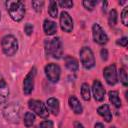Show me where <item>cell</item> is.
Segmentation results:
<instances>
[{
	"label": "cell",
	"mask_w": 128,
	"mask_h": 128,
	"mask_svg": "<svg viewBox=\"0 0 128 128\" xmlns=\"http://www.w3.org/2000/svg\"><path fill=\"white\" fill-rule=\"evenodd\" d=\"M108 22H109V25H111V26H115L116 25V23H117V12H116L115 9H112L109 12Z\"/></svg>",
	"instance_id": "obj_24"
},
{
	"label": "cell",
	"mask_w": 128,
	"mask_h": 128,
	"mask_svg": "<svg viewBox=\"0 0 128 128\" xmlns=\"http://www.w3.org/2000/svg\"><path fill=\"white\" fill-rule=\"evenodd\" d=\"M79 55H80L81 63H82V65H83V67L85 69H91L92 67H94V65H95V58H94L92 50L89 47L81 48V50L79 52Z\"/></svg>",
	"instance_id": "obj_5"
},
{
	"label": "cell",
	"mask_w": 128,
	"mask_h": 128,
	"mask_svg": "<svg viewBox=\"0 0 128 128\" xmlns=\"http://www.w3.org/2000/svg\"><path fill=\"white\" fill-rule=\"evenodd\" d=\"M103 76L106 80V82L109 85H115L117 83V72H116V66L114 64H111L104 68L103 70Z\"/></svg>",
	"instance_id": "obj_10"
},
{
	"label": "cell",
	"mask_w": 128,
	"mask_h": 128,
	"mask_svg": "<svg viewBox=\"0 0 128 128\" xmlns=\"http://www.w3.org/2000/svg\"><path fill=\"white\" fill-rule=\"evenodd\" d=\"M100 55H101V58H102V60L106 61V60L108 59V51H107L105 48L101 49V51H100Z\"/></svg>",
	"instance_id": "obj_32"
},
{
	"label": "cell",
	"mask_w": 128,
	"mask_h": 128,
	"mask_svg": "<svg viewBox=\"0 0 128 128\" xmlns=\"http://www.w3.org/2000/svg\"><path fill=\"white\" fill-rule=\"evenodd\" d=\"M60 26L61 29L67 33H70L73 30V20L71 16L65 11L61 12L60 14Z\"/></svg>",
	"instance_id": "obj_11"
},
{
	"label": "cell",
	"mask_w": 128,
	"mask_h": 128,
	"mask_svg": "<svg viewBox=\"0 0 128 128\" xmlns=\"http://www.w3.org/2000/svg\"><path fill=\"white\" fill-rule=\"evenodd\" d=\"M47 107H48V110L49 112H51L53 115H58L59 113V110H60V107H59V101L58 99L54 98V97H51L47 100Z\"/></svg>",
	"instance_id": "obj_15"
},
{
	"label": "cell",
	"mask_w": 128,
	"mask_h": 128,
	"mask_svg": "<svg viewBox=\"0 0 128 128\" xmlns=\"http://www.w3.org/2000/svg\"><path fill=\"white\" fill-rule=\"evenodd\" d=\"M39 128H53V122L51 120H45L40 123Z\"/></svg>",
	"instance_id": "obj_29"
},
{
	"label": "cell",
	"mask_w": 128,
	"mask_h": 128,
	"mask_svg": "<svg viewBox=\"0 0 128 128\" xmlns=\"http://www.w3.org/2000/svg\"><path fill=\"white\" fill-rule=\"evenodd\" d=\"M95 128H104V125L102 123H96L95 124Z\"/></svg>",
	"instance_id": "obj_34"
},
{
	"label": "cell",
	"mask_w": 128,
	"mask_h": 128,
	"mask_svg": "<svg viewBox=\"0 0 128 128\" xmlns=\"http://www.w3.org/2000/svg\"><path fill=\"white\" fill-rule=\"evenodd\" d=\"M81 96L85 101H89L90 99V88L87 83H83L81 85Z\"/></svg>",
	"instance_id": "obj_21"
},
{
	"label": "cell",
	"mask_w": 128,
	"mask_h": 128,
	"mask_svg": "<svg viewBox=\"0 0 128 128\" xmlns=\"http://www.w3.org/2000/svg\"><path fill=\"white\" fill-rule=\"evenodd\" d=\"M92 92H93V96L94 99L96 101H102L105 97V89L103 87V85L101 84V82L99 80H94L93 85H92Z\"/></svg>",
	"instance_id": "obj_12"
},
{
	"label": "cell",
	"mask_w": 128,
	"mask_h": 128,
	"mask_svg": "<svg viewBox=\"0 0 128 128\" xmlns=\"http://www.w3.org/2000/svg\"><path fill=\"white\" fill-rule=\"evenodd\" d=\"M74 128H84L83 125L79 122H74Z\"/></svg>",
	"instance_id": "obj_33"
},
{
	"label": "cell",
	"mask_w": 128,
	"mask_h": 128,
	"mask_svg": "<svg viewBox=\"0 0 128 128\" xmlns=\"http://www.w3.org/2000/svg\"><path fill=\"white\" fill-rule=\"evenodd\" d=\"M108 96H109L110 102H111L116 108L121 107V100H120V98H119L118 91H109Z\"/></svg>",
	"instance_id": "obj_19"
},
{
	"label": "cell",
	"mask_w": 128,
	"mask_h": 128,
	"mask_svg": "<svg viewBox=\"0 0 128 128\" xmlns=\"http://www.w3.org/2000/svg\"><path fill=\"white\" fill-rule=\"evenodd\" d=\"M64 61H65V65L67 67L68 70L72 71V72H76L78 69H79V64H78V61L72 57V56H66L64 58Z\"/></svg>",
	"instance_id": "obj_17"
},
{
	"label": "cell",
	"mask_w": 128,
	"mask_h": 128,
	"mask_svg": "<svg viewBox=\"0 0 128 128\" xmlns=\"http://www.w3.org/2000/svg\"><path fill=\"white\" fill-rule=\"evenodd\" d=\"M43 29L45 34L47 35H54L57 31V25L55 22L51 21V20H44V24H43Z\"/></svg>",
	"instance_id": "obj_16"
},
{
	"label": "cell",
	"mask_w": 128,
	"mask_h": 128,
	"mask_svg": "<svg viewBox=\"0 0 128 128\" xmlns=\"http://www.w3.org/2000/svg\"><path fill=\"white\" fill-rule=\"evenodd\" d=\"M45 53L47 56L59 59L62 56V42L59 37L48 39L45 41Z\"/></svg>",
	"instance_id": "obj_2"
},
{
	"label": "cell",
	"mask_w": 128,
	"mask_h": 128,
	"mask_svg": "<svg viewBox=\"0 0 128 128\" xmlns=\"http://www.w3.org/2000/svg\"><path fill=\"white\" fill-rule=\"evenodd\" d=\"M60 67L57 64L49 63L45 66V74L48 78V80L52 83H56L59 81L60 78Z\"/></svg>",
	"instance_id": "obj_7"
},
{
	"label": "cell",
	"mask_w": 128,
	"mask_h": 128,
	"mask_svg": "<svg viewBox=\"0 0 128 128\" xmlns=\"http://www.w3.org/2000/svg\"><path fill=\"white\" fill-rule=\"evenodd\" d=\"M0 18H1V14H0Z\"/></svg>",
	"instance_id": "obj_38"
},
{
	"label": "cell",
	"mask_w": 128,
	"mask_h": 128,
	"mask_svg": "<svg viewBox=\"0 0 128 128\" xmlns=\"http://www.w3.org/2000/svg\"><path fill=\"white\" fill-rule=\"evenodd\" d=\"M106 6H107V2H103V12H106Z\"/></svg>",
	"instance_id": "obj_35"
},
{
	"label": "cell",
	"mask_w": 128,
	"mask_h": 128,
	"mask_svg": "<svg viewBox=\"0 0 128 128\" xmlns=\"http://www.w3.org/2000/svg\"><path fill=\"white\" fill-rule=\"evenodd\" d=\"M28 107L30 108V110H32L35 114H37L41 118H47L49 115V112H48L45 104L40 100H35V99L29 100Z\"/></svg>",
	"instance_id": "obj_6"
},
{
	"label": "cell",
	"mask_w": 128,
	"mask_h": 128,
	"mask_svg": "<svg viewBox=\"0 0 128 128\" xmlns=\"http://www.w3.org/2000/svg\"><path fill=\"white\" fill-rule=\"evenodd\" d=\"M1 46L4 54L11 57L14 56L18 50V41L13 35H6L1 40Z\"/></svg>",
	"instance_id": "obj_3"
},
{
	"label": "cell",
	"mask_w": 128,
	"mask_h": 128,
	"mask_svg": "<svg viewBox=\"0 0 128 128\" xmlns=\"http://www.w3.org/2000/svg\"><path fill=\"white\" fill-rule=\"evenodd\" d=\"M57 4H59L62 8H72V6H73V1H63V0H61V1H59Z\"/></svg>",
	"instance_id": "obj_28"
},
{
	"label": "cell",
	"mask_w": 128,
	"mask_h": 128,
	"mask_svg": "<svg viewBox=\"0 0 128 128\" xmlns=\"http://www.w3.org/2000/svg\"><path fill=\"white\" fill-rule=\"evenodd\" d=\"M57 2L56 1H50L49 7H48V13L52 18H56L58 14V8H57Z\"/></svg>",
	"instance_id": "obj_20"
},
{
	"label": "cell",
	"mask_w": 128,
	"mask_h": 128,
	"mask_svg": "<svg viewBox=\"0 0 128 128\" xmlns=\"http://www.w3.org/2000/svg\"><path fill=\"white\" fill-rule=\"evenodd\" d=\"M35 121V115L32 112H26L24 115V124L26 127H31Z\"/></svg>",
	"instance_id": "obj_22"
},
{
	"label": "cell",
	"mask_w": 128,
	"mask_h": 128,
	"mask_svg": "<svg viewBox=\"0 0 128 128\" xmlns=\"http://www.w3.org/2000/svg\"><path fill=\"white\" fill-rule=\"evenodd\" d=\"M97 112L100 116H102L104 118V120L106 122H110L112 120V114H111V111H110V108L107 104H104L102 106H100L98 109H97Z\"/></svg>",
	"instance_id": "obj_18"
},
{
	"label": "cell",
	"mask_w": 128,
	"mask_h": 128,
	"mask_svg": "<svg viewBox=\"0 0 128 128\" xmlns=\"http://www.w3.org/2000/svg\"><path fill=\"white\" fill-rule=\"evenodd\" d=\"M69 106L75 114H81L83 112V108L81 106V103L79 102V100L74 95L69 97Z\"/></svg>",
	"instance_id": "obj_14"
},
{
	"label": "cell",
	"mask_w": 128,
	"mask_h": 128,
	"mask_svg": "<svg viewBox=\"0 0 128 128\" xmlns=\"http://www.w3.org/2000/svg\"><path fill=\"white\" fill-rule=\"evenodd\" d=\"M9 96V88L3 76L0 74V104L4 103Z\"/></svg>",
	"instance_id": "obj_13"
},
{
	"label": "cell",
	"mask_w": 128,
	"mask_h": 128,
	"mask_svg": "<svg viewBox=\"0 0 128 128\" xmlns=\"http://www.w3.org/2000/svg\"><path fill=\"white\" fill-rule=\"evenodd\" d=\"M116 43H117L118 45H120V46L126 47V46H127V43H128V39H127V37H122V38L118 39V40L116 41Z\"/></svg>",
	"instance_id": "obj_31"
},
{
	"label": "cell",
	"mask_w": 128,
	"mask_h": 128,
	"mask_svg": "<svg viewBox=\"0 0 128 128\" xmlns=\"http://www.w3.org/2000/svg\"><path fill=\"white\" fill-rule=\"evenodd\" d=\"M35 75H36V68L33 67L30 70V72L26 75V77L24 78V81H23V92H24V94L29 95L33 91Z\"/></svg>",
	"instance_id": "obj_9"
},
{
	"label": "cell",
	"mask_w": 128,
	"mask_h": 128,
	"mask_svg": "<svg viewBox=\"0 0 128 128\" xmlns=\"http://www.w3.org/2000/svg\"><path fill=\"white\" fill-rule=\"evenodd\" d=\"M121 21L124 26L128 25V7H125L121 13Z\"/></svg>",
	"instance_id": "obj_27"
},
{
	"label": "cell",
	"mask_w": 128,
	"mask_h": 128,
	"mask_svg": "<svg viewBox=\"0 0 128 128\" xmlns=\"http://www.w3.org/2000/svg\"><path fill=\"white\" fill-rule=\"evenodd\" d=\"M118 75H119V79L121 81V83L124 85V86H127L128 85V77H127V72L124 68H120L119 69V72H118Z\"/></svg>",
	"instance_id": "obj_23"
},
{
	"label": "cell",
	"mask_w": 128,
	"mask_h": 128,
	"mask_svg": "<svg viewBox=\"0 0 128 128\" xmlns=\"http://www.w3.org/2000/svg\"><path fill=\"white\" fill-rule=\"evenodd\" d=\"M92 34L94 41L100 45H104L108 42V36L105 33V31L101 28V26L97 23H94L92 26Z\"/></svg>",
	"instance_id": "obj_8"
},
{
	"label": "cell",
	"mask_w": 128,
	"mask_h": 128,
	"mask_svg": "<svg viewBox=\"0 0 128 128\" xmlns=\"http://www.w3.org/2000/svg\"><path fill=\"white\" fill-rule=\"evenodd\" d=\"M6 8L10 15V17L14 21H20L23 19L25 15V5L22 1L16 0V1H7L6 2Z\"/></svg>",
	"instance_id": "obj_1"
},
{
	"label": "cell",
	"mask_w": 128,
	"mask_h": 128,
	"mask_svg": "<svg viewBox=\"0 0 128 128\" xmlns=\"http://www.w3.org/2000/svg\"><path fill=\"white\" fill-rule=\"evenodd\" d=\"M97 3H98L97 0H85V1H83L82 4H83V6H84L87 10L92 11V10L94 9L95 5H97Z\"/></svg>",
	"instance_id": "obj_25"
},
{
	"label": "cell",
	"mask_w": 128,
	"mask_h": 128,
	"mask_svg": "<svg viewBox=\"0 0 128 128\" xmlns=\"http://www.w3.org/2000/svg\"><path fill=\"white\" fill-rule=\"evenodd\" d=\"M43 5H44V1H40V0H38V1H32V7L34 8V10L36 11V12H41V10H42V8H43Z\"/></svg>",
	"instance_id": "obj_26"
},
{
	"label": "cell",
	"mask_w": 128,
	"mask_h": 128,
	"mask_svg": "<svg viewBox=\"0 0 128 128\" xmlns=\"http://www.w3.org/2000/svg\"><path fill=\"white\" fill-rule=\"evenodd\" d=\"M24 32L27 35H31L32 32H33V25L30 24V23H26L25 26H24Z\"/></svg>",
	"instance_id": "obj_30"
},
{
	"label": "cell",
	"mask_w": 128,
	"mask_h": 128,
	"mask_svg": "<svg viewBox=\"0 0 128 128\" xmlns=\"http://www.w3.org/2000/svg\"><path fill=\"white\" fill-rule=\"evenodd\" d=\"M126 3V1H119V4H124Z\"/></svg>",
	"instance_id": "obj_36"
},
{
	"label": "cell",
	"mask_w": 128,
	"mask_h": 128,
	"mask_svg": "<svg viewBox=\"0 0 128 128\" xmlns=\"http://www.w3.org/2000/svg\"><path fill=\"white\" fill-rule=\"evenodd\" d=\"M110 128H116V127H110Z\"/></svg>",
	"instance_id": "obj_37"
},
{
	"label": "cell",
	"mask_w": 128,
	"mask_h": 128,
	"mask_svg": "<svg viewBox=\"0 0 128 128\" xmlns=\"http://www.w3.org/2000/svg\"><path fill=\"white\" fill-rule=\"evenodd\" d=\"M4 118L11 123H18L20 117V108L17 103H9L3 109Z\"/></svg>",
	"instance_id": "obj_4"
}]
</instances>
